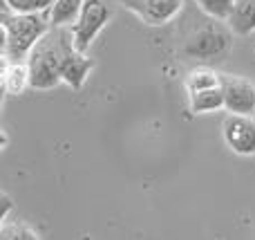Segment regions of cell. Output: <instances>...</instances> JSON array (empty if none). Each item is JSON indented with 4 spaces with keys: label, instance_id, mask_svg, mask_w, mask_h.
Masks as SVG:
<instances>
[{
    "label": "cell",
    "instance_id": "1",
    "mask_svg": "<svg viewBox=\"0 0 255 240\" xmlns=\"http://www.w3.org/2000/svg\"><path fill=\"white\" fill-rule=\"evenodd\" d=\"M52 31L47 13H2V58L11 63H27V56L43 36Z\"/></svg>",
    "mask_w": 255,
    "mask_h": 240
},
{
    "label": "cell",
    "instance_id": "2",
    "mask_svg": "<svg viewBox=\"0 0 255 240\" xmlns=\"http://www.w3.org/2000/svg\"><path fill=\"white\" fill-rule=\"evenodd\" d=\"M70 36H72L70 27H52V31L36 43V47L27 56L29 88L52 90L58 83H63L61 58H63V49H65V43Z\"/></svg>",
    "mask_w": 255,
    "mask_h": 240
},
{
    "label": "cell",
    "instance_id": "3",
    "mask_svg": "<svg viewBox=\"0 0 255 240\" xmlns=\"http://www.w3.org/2000/svg\"><path fill=\"white\" fill-rule=\"evenodd\" d=\"M112 18V11L103 0H85L81 16L76 18V22L70 27L72 29V40L74 47L81 54H85L92 47L94 38L101 34V29L108 25V20Z\"/></svg>",
    "mask_w": 255,
    "mask_h": 240
},
{
    "label": "cell",
    "instance_id": "4",
    "mask_svg": "<svg viewBox=\"0 0 255 240\" xmlns=\"http://www.w3.org/2000/svg\"><path fill=\"white\" fill-rule=\"evenodd\" d=\"M226 146L238 155H255V115H231L222 124Z\"/></svg>",
    "mask_w": 255,
    "mask_h": 240
},
{
    "label": "cell",
    "instance_id": "5",
    "mask_svg": "<svg viewBox=\"0 0 255 240\" xmlns=\"http://www.w3.org/2000/svg\"><path fill=\"white\" fill-rule=\"evenodd\" d=\"M224 110L231 115H255V85L242 76L222 74Z\"/></svg>",
    "mask_w": 255,
    "mask_h": 240
},
{
    "label": "cell",
    "instance_id": "6",
    "mask_svg": "<svg viewBox=\"0 0 255 240\" xmlns=\"http://www.w3.org/2000/svg\"><path fill=\"white\" fill-rule=\"evenodd\" d=\"M130 11H134L145 25L161 27L170 22L184 7V0H124Z\"/></svg>",
    "mask_w": 255,
    "mask_h": 240
},
{
    "label": "cell",
    "instance_id": "7",
    "mask_svg": "<svg viewBox=\"0 0 255 240\" xmlns=\"http://www.w3.org/2000/svg\"><path fill=\"white\" fill-rule=\"evenodd\" d=\"M92 67H94V61L88 58L85 54H81L79 49L74 47V40H72V36H70L65 43V49H63V58H61L63 83H67L72 90H81L83 83L88 81Z\"/></svg>",
    "mask_w": 255,
    "mask_h": 240
},
{
    "label": "cell",
    "instance_id": "8",
    "mask_svg": "<svg viewBox=\"0 0 255 240\" xmlns=\"http://www.w3.org/2000/svg\"><path fill=\"white\" fill-rule=\"evenodd\" d=\"M85 0H54L52 7L47 9V18L52 22V27H72L76 22V18L81 16Z\"/></svg>",
    "mask_w": 255,
    "mask_h": 240
},
{
    "label": "cell",
    "instance_id": "9",
    "mask_svg": "<svg viewBox=\"0 0 255 240\" xmlns=\"http://www.w3.org/2000/svg\"><path fill=\"white\" fill-rule=\"evenodd\" d=\"M29 85V67L27 63H11L2 58V88L9 94H20Z\"/></svg>",
    "mask_w": 255,
    "mask_h": 240
},
{
    "label": "cell",
    "instance_id": "10",
    "mask_svg": "<svg viewBox=\"0 0 255 240\" xmlns=\"http://www.w3.org/2000/svg\"><path fill=\"white\" fill-rule=\"evenodd\" d=\"M229 25L240 36L253 34L255 31V0H235Z\"/></svg>",
    "mask_w": 255,
    "mask_h": 240
},
{
    "label": "cell",
    "instance_id": "11",
    "mask_svg": "<svg viewBox=\"0 0 255 240\" xmlns=\"http://www.w3.org/2000/svg\"><path fill=\"white\" fill-rule=\"evenodd\" d=\"M190 99V110L195 115H204V112H215L224 108V90L222 85L208 90H199V92H188Z\"/></svg>",
    "mask_w": 255,
    "mask_h": 240
},
{
    "label": "cell",
    "instance_id": "12",
    "mask_svg": "<svg viewBox=\"0 0 255 240\" xmlns=\"http://www.w3.org/2000/svg\"><path fill=\"white\" fill-rule=\"evenodd\" d=\"M217 85H222V74H217V72H213V70H206V67L193 70L186 76V90H188V92H199V90L217 88Z\"/></svg>",
    "mask_w": 255,
    "mask_h": 240
},
{
    "label": "cell",
    "instance_id": "13",
    "mask_svg": "<svg viewBox=\"0 0 255 240\" xmlns=\"http://www.w3.org/2000/svg\"><path fill=\"white\" fill-rule=\"evenodd\" d=\"M195 2L199 4L204 13L217 18V20H229L235 7V0H195Z\"/></svg>",
    "mask_w": 255,
    "mask_h": 240
},
{
    "label": "cell",
    "instance_id": "14",
    "mask_svg": "<svg viewBox=\"0 0 255 240\" xmlns=\"http://www.w3.org/2000/svg\"><path fill=\"white\" fill-rule=\"evenodd\" d=\"M0 240H40V238H38V234L31 227H27V225L4 220L2 229H0Z\"/></svg>",
    "mask_w": 255,
    "mask_h": 240
},
{
    "label": "cell",
    "instance_id": "15",
    "mask_svg": "<svg viewBox=\"0 0 255 240\" xmlns=\"http://www.w3.org/2000/svg\"><path fill=\"white\" fill-rule=\"evenodd\" d=\"M54 0H4V7L13 13H45Z\"/></svg>",
    "mask_w": 255,
    "mask_h": 240
},
{
    "label": "cell",
    "instance_id": "16",
    "mask_svg": "<svg viewBox=\"0 0 255 240\" xmlns=\"http://www.w3.org/2000/svg\"><path fill=\"white\" fill-rule=\"evenodd\" d=\"M9 211H11V200H9L7 193H2V223L9 220Z\"/></svg>",
    "mask_w": 255,
    "mask_h": 240
}]
</instances>
